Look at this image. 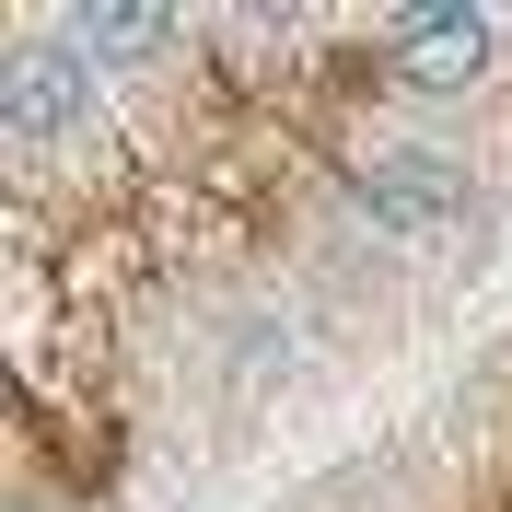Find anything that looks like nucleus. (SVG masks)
Returning <instances> with one entry per match:
<instances>
[{
	"instance_id": "4",
	"label": "nucleus",
	"mask_w": 512,
	"mask_h": 512,
	"mask_svg": "<svg viewBox=\"0 0 512 512\" xmlns=\"http://www.w3.org/2000/svg\"><path fill=\"white\" fill-rule=\"evenodd\" d=\"M70 47H94V59H152L163 47V12H82V24H70Z\"/></svg>"
},
{
	"instance_id": "3",
	"label": "nucleus",
	"mask_w": 512,
	"mask_h": 512,
	"mask_svg": "<svg viewBox=\"0 0 512 512\" xmlns=\"http://www.w3.org/2000/svg\"><path fill=\"white\" fill-rule=\"evenodd\" d=\"M384 47H396V70H408V82L454 94V82L489 59V24L466 12V0H431V12H396V35H384Z\"/></svg>"
},
{
	"instance_id": "1",
	"label": "nucleus",
	"mask_w": 512,
	"mask_h": 512,
	"mask_svg": "<svg viewBox=\"0 0 512 512\" xmlns=\"http://www.w3.org/2000/svg\"><path fill=\"white\" fill-rule=\"evenodd\" d=\"M361 210H373L384 233H443L454 210H466V175H454L443 152H373L361 163Z\"/></svg>"
},
{
	"instance_id": "2",
	"label": "nucleus",
	"mask_w": 512,
	"mask_h": 512,
	"mask_svg": "<svg viewBox=\"0 0 512 512\" xmlns=\"http://www.w3.org/2000/svg\"><path fill=\"white\" fill-rule=\"evenodd\" d=\"M82 105H94L82 94V59H70V47H24L12 82H0V140H12V152H47Z\"/></svg>"
}]
</instances>
